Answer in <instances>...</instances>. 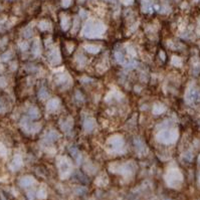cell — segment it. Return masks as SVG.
Wrapping results in <instances>:
<instances>
[{"label": "cell", "mask_w": 200, "mask_h": 200, "mask_svg": "<svg viewBox=\"0 0 200 200\" xmlns=\"http://www.w3.org/2000/svg\"><path fill=\"white\" fill-rule=\"evenodd\" d=\"M39 97H40V99L45 100L47 97H48V94H47V91H45L44 89H42L40 91V94H39Z\"/></svg>", "instance_id": "14"}, {"label": "cell", "mask_w": 200, "mask_h": 200, "mask_svg": "<svg viewBox=\"0 0 200 200\" xmlns=\"http://www.w3.org/2000/svg\"><path fill=\"white\" fill-rule=\"evenodd\" d=\"M59 106V101L57 99H53L47 103V110L48 111H55Z\"/></svg>", "instance_id": "8"}, {"label": "cell", "mask_w": 200, "mask_h": 200, "mask_svg": "<svg viewBox=\"0 0 200 200\" xmlns=\"http://www.w3.org/2000/svg\"><path fill=\"white\" fill-rule=\"evenodd\" d=\"M84 128L85 130L89 132V131H93L94 128H95V122H94L93 119L91 118H87L84 123Z\"/></svg>", "instance_id": "9"}, {"label": "cell", "mask_w": 200, "mask_h": 200, "mask_svg": "<svg viewBox=\"0 0 200 200\" xmlns=\"http://www.w3.org/2000/svg\"><path fill=\"white\" fill-rule=\"evenodd\" d=\"M48 58H49V61H51L53 64H57L60 61L59 53H58V51H57V49H55V51H53L51 53H49Z\"/></svg>", "instance_id": "6"}, {"label": "cell", "mask_w": 200, "mask_h": 200, "mask_svg": "<svg viewBox=\"0 0 200 200\" xmlns=\"http://www.w3.org/2000/svg\"><path fill=\"white\" fill-rule=\"evenodd\" d=\"M115 57H116V59L118 60L119 62H124V57H123L121 53H117L116 55H115Z\"/></svg>", "instance_id": "16"}, {"label": "cell", "mask_w": 200, "mask_h": 200, "mask_svg": "<svg viewBox=\"0 0 200 200\" xmlns=\"http://www.w3.org/2000/svg\"><path fill=\"white\" fill-rule=\"evenodd\" d=\"M136 66H137V62L134 61V60H131V61H129V62H127V63H126V66H127V68H135Z\"/></svg>", "instance_id": "17"}, {"label": "cell", "mask_w": 200, "mask_h": 200, "mask_svg": "<svg viewBox=\"0 0 200 200\" xmlns=\"http://www.w3.org/2000/svg\"><path fill=\"white\" fill-rule=\"evenodd\" d=\"M70 163L66 159H62L61 161L59 162V170L61 173H68L70 171Z\"/></svg>", "instance_id": "5"}, {"label": "cell", "mask_w": 200, "mask_h": 200, "mask_svg": "<svg viewBox=\"0 0 200 200\" xmlns=\"http://www.w3.org/2000/svg\"><path fill=\"white\" fill-rule=\"evenodd\" d=\"M178 138V133H177L176 130H165L160 132L159 134L157 135L156 139L159 141L160 143H164V144H170V143H174L175 141Z\"/></svg>", "instance_id": "2"}, {"label": "cell", "mask_w": 200, "mask_h": 200, "mask_svg": "<svg viewBox=\"0 0 200 200\" xmlns=\"http://www.w3.org/2000/svg\"><path fill=\"white\" fill-rule=\"evenodd\" d=\"M47 139H48L49 141H55L57 139H58V135L55 132V131H51V132H49L48 134H47Z\"/></svg>", "instance_id": "12"}, {"label": "cell", "mask_w": 200, "mask_h": 200, "mask_svg": "<svg viewBox=\"0 0 200 200\" xmlns=\"http://www.w3.org/2000/svg\"><path fill=\"white\" fill-rule=\"evenodd\" d=\"M165 111V107H164L163 105H161V104H155V106H154L153 108V113L155 115H160L162 114L163 112Z\"/></svg>", "instance_id": "10"}, {"label": "cell", "mask_w": 200, "mask_h": 200, "mask_svg": "<svg viewBox=\"0 0 200 200\" xmlns=\"http://www.w3.org/2000/svg\"><path fill=\"white\" fill-rule=\"evenodd\" d=\"M100 49H101L100 46H97V45H94V44L86 45V51H87L91 53H97L98 51H100Z\"/></svg>", "instance_id": "11"}, {"label": "cell", "mask_w": 200, "mask_h": 200, "mask_svg": "<svg viewBox=\"0 0 200 200\" xmlns=\"http://www.w3.org/2000/svg\"><path fill=\"white\" fill-rule=\"evenodd\" d=\"M111 144L114 146V148H116V149H121L122 146L124 145V141H123V139L121 138V137L115 136L114 138H112Z\"/></svg>", "instance_id": "7"}, {"label": "cell", "mask_w": 200, "mask_h": 200, "mask_svg": "<svg viewBox=\"0 0 200 200\" xmlns=\"http://www.w3.org/2000/svg\"><path fill=\"white\" fill-rule=\"evenodd\" d=\"M181 175L177 170H171L168 173V183L169 184H173V183H178V181L181 180Z\"/></svg>", "instance_id": "4"}, {"label": "cell", "mask_w": 200, "mask_h": 200, "mask_svg": "<svg viewBox=\"0 0 200 200\" xmlns=\"http://www.w3.org/2000/svg\"><path fill=\"white\" fill-rule=\"evenodd\" d=\"M172 63L174 64V66H181V59L176 57H174L172 58Z\"/></svg>", "instance_id": "15"}, {"label": "cell", "mask_w": 200, "mask_h": 200, "mask_svg": "<svg viewBox=\"0 0 200 200\" xmlns=\"http://www.w3.org/2000/svg\"><path fill=\"white\" fill-rule=\"evenodd\" d=\"M199 181H200V178H199Z\"/></svg>", "instance_id": "18"}, {"label": "cell", "mask_w": 200, "mask_h": 200, "mask_svg": "<svg viewBox=\"0 0 200 200\" xmlns=\"http://www.w3.org/2000/svg\"><path fill=\"white\" fill-rule=\"evenodd\" d=\"M105 27L102 23H93V22H89L84 28V35L87 37H98L101 36L104 33Z\"/></svg>", "instance_id": "1"}, {"label": "cell", "mask_w": 200, "mask_h": 200, "mask_svg": "<svg viewBox=\"0 0 200 200\" xmlns=\"http://www.w3.org/2000/svg\"><path fill=\"white\" fill-rule=\"evenodd\" d=\"M186 99L189 103H195V102H198L200 100V94L194 87H191L189 89L188 93L186 95Z\"/></svg>", "instance_id": "3"}, {"label": "cell", "mask_w": 200, "mask_h": 200, "mask_svg": "<svg viewBox=\"0 0 200 200\" xmlns=\"http://www.w3.org/2000/svg\"><path fill=\"white\" fill-rule=\"evenodd\" d=\"M66 81H68V76H66V74H60V76H58L57 78V82L59 83V84H61V83H66Z\"/></svg>", "instance_id": "13"}]
</instances>
